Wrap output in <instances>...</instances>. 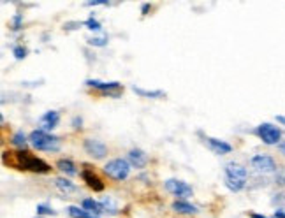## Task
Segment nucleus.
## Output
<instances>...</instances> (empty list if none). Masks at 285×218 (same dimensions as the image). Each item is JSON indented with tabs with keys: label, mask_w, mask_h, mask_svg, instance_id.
Returning <instances> with one entry per match:
<instances>
[{
	"label": "nucleus",
	"mask_w": 285,
	"mask_h": 218,
	"mask_svg": "<svg viewBox=\"0 0 285 218\" xmlns=\"http://www.w3.org/2000/svg\"><path fill=\"white\" fill-rule=\"evenodd\" d=\"M173 209L176 213H181V215H197L199 209L195 206L188 204L187 201H175L173 202Z\"/></svg>",
	"instance_id": "14"
},
{
	"label": "nucleus",
	"mask_w": 285,
	"mask_h": 218,
	"mask_svg": "<svg viewBox=\"0 0 285 218\" xmlns=\"http://www.w3.org/2000/svg\"><path fill=\"white\" fill-rule=\"evenodd\" d=\"M245 185L247 182H243V180H234V178H227V176H225V187L231 192H241L243 188H245Z\"/></svg>",
	"instance_id": "20"
},
{
	"label": "nucleus",
	"mask_w": 285,
	"mask_h": 218,
	"mask_svg": "<svg viewBox=\"0 0 285 218\" xmlns=\"http://www.w3.org/2000/svg\"><path fill=\"white\" fill-rule=\"evenodd\" d=\"M225 176H227V178L243 180V182H247V178H249V172H247V167H243L241 164L229 162V164H225Z\"/></svg>",
	"instance_id": "10"
},
{
	"label": "nucleus",
	"mask_w": 285,
	"mask_h": 218,
	"mask_svg": "<svg viewBox=\"0 0 285 218\" xmlns=\"http://www.w3.org/2000/svg\"><path fill=\"white\" fill-rule=\"evenodd\" d=\"M72 123H74V128H81V118H74Z\"/></svg>",
	"instance_id": "29"
},
{
	"label": "nucleus",
	"mask_w": 285,
	"mask_h": 218,
	"mask_svg": "<svg viewBox=\"0 0 285 218\" xmlns=\"http://www.w3.org/2000/svg\"><path fill=\"white\" fill-rule=\"evenodd\" d=\"M83 148L94 158H104L107 155V146L102 141H99V139H85Z\"/></svg>",
	"instance_id": "8"
},
{
	"label": "nucleus",
	"mask_w": 285,
	"mask_h": 218,
	"mask_svg": "<svg viewBox=\"0 0 285 218\" xmlns=\"http://www.w3.org/2000/svg\"><path fill=\"white\" fill-rule=\"evenodd\" d=\"M250 218H269V216H264V215H259V213H250Z\"/></svg>",
	"instance_id": "32"
},
{
	"label": "nucleus",
	"mask_w": 285,
	"mask_h": 218,
	"mask_svg": "<svg viewBox=\"0 0 285 218\" xmlns=\"http://www.w3.org/2000/svg\"><path fill=\"white\" fill-rule=\"evenodd\" d=\"M164 187L169 194H173L175 197H178V201L188 199L192 194H194V190H192L190 185H187L185 182H180V180H168V182L164 183Z\"/></svg>",
	"instance_id": "7"
},
{
	"label": "nucleus",
	"mask_w": 285,
	"mask_h": 218,
	"mask_svg": "<svg viewBox=\"0 0 285 218\" xmlns=\"http://www.w3.org/2000/svg\"><path fill=\"white\" fill-rule=\"evenodd\" d=\"M57 169L64 172V175H67V176H74L77 172L76 165H74L71 160H67V158H62V160H58L57 162Z\"/></svg>",
	"instance_id": "16"
},
{
	"label": "nucleus",
	"mask_w": 285,
	"mask_h": 218,
	"mask_svg": "<svg viewBox=\"0 0 285 218\" xmlns=\"http://www.w3.org/2000/svg\"><path fill=\"white\" fill-rule=\"evenodd\" d=\"M127 162L131 164V167L143 169V167H146V164H148V155L144 153L143 150H138V148H134V150L129 151Z\"/></svg>",
	"instance_id": "9"
},
{
	"label": "nucleus",
	"mask_w": 285,
	"mask_h": 218,
	"mask_svg": "<svg viewBox=\"0 0 285 218\" xmlns=\"http://www.w3.org/2000/svg\"><path fill=\"white\" fill-rule=\"evenodd\" d=\"M81 208H85L87 211L94 213V215H97V216H101V213L104 211V208H102L101 202L94 201V199H85L83 204H81Z\"/></svg>",
	"instance_id": "15"
},
{
	"label": "nucleus",
	"mask_w": 285,
	"mask_h": 218,
	"mask_svg": "<svg viewBox=\"0 0 285 218\" xmlns=\"http://www.w3.org/2000/svg\"><path fill=\"white\" fill-rule=\"evenodd\" d=\"M35 218H43V216H35Z\"/></svg>",
	"instance_id": "33"
},
{
	"label": "nucleus",
	"mask_w": 285,
	"mask_h": 218,
	"mask_svg": "<svg viewBox=\"0 0 285 218\" xmlns=\"http://www.w3.org/2000/svg\"><path fill=\"white\" fill-rule=\"evenodd\" d=\"M255 134H257V138L268 146H275L282 143V130L273 123H261L255 128Z\"/></svg>",
	"instance_id": "4"
},
{
	"label": "nucleus",
	"mask_w": 285,
	"mask_h": 218,
	"mask_svg": "<svg viewBox=\"0 0 285 218\" xmlns=\"http://www.w3.org/2000/svg\"><path fill=\"white\" fill-rule=\"evenodd\" d=\"M67 211H69V215H71L72 218H99L97 215L87 211L85 208H77V206H69Z\"/></svg>",
	"instance_id": "17"
},
{
	"label": "nucleus",
	"mask_w": 285,
	"mask_h": 218,
	"mask_svg": "<svg viewBox=\"0 0 285 218\" xmlns=\"http://www.w3.org/2000/svg\"><path fill=\"white\" fill-rule=\"evenodd\" d=\"M85 27L88 28V30H94V32H101L102 30V27H101V23H99L97 20H94V18H88L87 21H85Z\"/></svg>",
	"instance_id": "22"
},
{
	"label": "nucleus",
	"mask_w": 285,
	"mask_h": 218,
	"mask_svg": "<svg viewBox=\"0 0 285 218\" xmlns=\"http://www.w3.org/2000/svg\"><path fill=\"white\" fill-rule=\"evenodd\" d=\"M39 121L43 125V130H51L60 123V113L58 111H46Z\"/></svg>",
	"instance_id": "12"
},
{
	"label": "nucleus",
	"mask_w": 285,
	"mask_h": 218,
	"mask_svg": "<svg viewBox=\"0 0 285 218\" xmlns=\"http://www.w3.org/2000/svg\"><path fill=\"white\" fill-rule=\"evenodd\" d=\"M88 44H90V46L102 48V46H106V44H107V37H92V39H88Z\"/></svg>",
	"instance_id": "24"
},
{
	"label": "nucleus",
	"mask_w": 285,
	"mask_h": 218,
	"mask_svg": "<svg viewBox=\"0 0 285 218\" xmlns=\"http://www.w3.org/2000/svg\"><path fill=\"white\" fill-rule=\"evenodd\" d=\"M132 90L136 92L138 95H141V97H148V99H160V97H164V92L162 90H143V88H139V86H132Z\"/></svg>",
	"instance_id": "18"
},
{
	"label": "nucleus",
	"mask_w": 285,
	"mask_h": 218,
	"mask_svg": "<svg viewBox=\"0 0 285 218\" xmlns=\"http://www.w3.org/2000/svg\"><path fill=\"white\" fill-rule=\"evenodd\" d=\"M250 164H252V167L257 172H261V175H271V172L276 171L275 158L269 157V155H255V157H252Z\"/></svg>",
	"instance_id": "6"
},
{
	"label": "nucleus",
	"mask_w": 285,
	"mask_h": 218,
	"mask_svg": "<svg viewBox=\"0 0 285 218\" xmlns=\"http://www.w3.org/2000/svg\"><path fill=\"white\" fill-rule=\"evenodd\" d=\"M21 21H23V16H21V14H16V16L13 18V23H11V28H13L14 32L20 30V28H21Z\"/></svg>",
	"instance_id": "26"
},
{
	"label": "nucleus",
	"mask_w": 285,
	"mask_h": 218,
	"mask_svg": "<svg viewBox=\"0 0 285 218\" xmlns=\"http://www.w3.org/2000/svg\"><path fill=\"white\" fill-rule=\"evenodd\" d=\"M27 48H23V46H14L13 48V55H14V58L16 60H23L25 57H27Z\"/></svg>",
	"instance_id": "23"
},
{
	"label": "nucleus",
	"mask_w": 285,
	"mask_h": 218,
	"mask_svg": "<svg viewBox=\"0 0 285 218\" xmlns=\"http://www.w3.org/2000/svg\"><path fill=\"white\" fill-rule=\"evenodd\" d=\"M276 121H278V123H282V125H285V116L278 114V116H276Z\"/></svg>",
	"instance_id": "31"
},
{
	"label": "nucleus",
	"mask_w": 285,
	"mask_h": 218,
	"mask_svg": "<svg viewBox=\"0 0 285 218\" xmlns=\"http://www.w3.org/2000/svg\"><path fill=\"white\" fill-rule=\"evenodd\" d=\"M28 143L40 151H58L60 150V139L57 136L48 134L46 130H34L28 136Z\"/></svg>",
	"instance_id": "2"
},
{
	"label": "nucleus",
	"mask_w": 285,
	"mask_h": 218,
	"mask_svg": "<svg viewBox=\"0 0 285 218\" xmlns=\"http://www.w3.org/2000/svg\"><path fill=\"white\" fill-rule=\"evenodd\" d=\"M104 172L114 182H124L131 175V164L124 158H113L104 165Z\"/></svg>",
	"instance_id": "3"
},
{
	"label": "nucleus",
	"mask_w": 285,
	"mask_h": 218,
	"mask_svg": "<svg viewBox=\"0 0 285 218\" xmlns=\"http://www.w3.org/2000/svg\"><path fill=\"white\" fill-rule=\"evenodd\" d=\"M275 218H285V208L275 209Z\"/></svg>",
	"instance_id": "27"
},
{
	"label": "nucleus",
	"mask_w": 285,
	"mask_h": 218,
	"mask_svg": "<svg viewBox=\"0 0 285 218\" xmlns=\"http://www.w3.org/2000/svg\"><path fill=\"white\" fill-rule=\"evenodd\" d=\"M87 84L95 90H99L101 94L107 95V97H113L118 99L124 92V86H121L118 81H109V83H104V81H99V79H87Z\"/></svg>",
	"instance_id": "5"
},
{
	"label": "nucleus",
	"mask_w": 285,
	"mask_h": 218,
	"mask_svg": "<svg viewBox=\"0 0 285 218\" xmlns=\"http://www.w3.org/2000/svg\"><path fill=\"white\" fill-rule=\"evenodd\" d=\"M151 9V6L150 4H143V7H141V13H143V16H146L148 14V11Z\"/></svg>",
	"instance_id": "28"
},
{
	"label": "nucleus",
	"mask_w": 285,
	"mask_h": 218,
	"mask_svg": "<svg viewBox=\"0 0 285 218\" xmlns=\"http://www.w3.org/2000/svg\"><path fill=\"white\" fill-rule=\"evenodd\" d=\"M43 215H55V211L46 204H39L37 206V216H43Z\"/></svg>",
	"instance_id": "25"
},
{
	"label": "nucleus",
	"mask_w": 285,
	"mask_h": 218,
	"mask_svg": "<svg viewBox=\"0 0 285 218\" xmlns=\"http://www.w3.org/2000/svg\"><path fill=\"white\" fill-rule=\"evenodd\" d=\"M4 164L11 165V167L21 169V171H30L37 172V175H46L51 171V165L46 164L43 158L32 155L27 150H20V151H6L2 155Z\"/></svg>",
	"instance_id": "1"
},
{
	"label": "nucleus",
	"mask_w": 285,
	"mask_h": 218,
	"mask_svg": "<svg viewBox=\"0 0 285 218\" xmlns=\"http://www.w3.org/2000/svg\"><path fill=\"white\" fill-rule=\"evenodd\" d=\"M205 143L208 145L210 150L213 151V153L217 155H227L232 151V146L229 145V143L222 141V139H217V138H205Z\"/></svg>",
	"instance_id": "11"
},
{
	"label": "nucleus",
	"mask_w": 285,
	"mask_h": 218,
	"mask_svg": "<svg viewBox=\"0 0 285 218\" xmlns=\"http://www.w3.org/2000/svg\"><path fill=\"white\" fill-rule=\"evenodd\" d=\"M55 185H57V187L60 188L64 194H69V192L76 190V185H74L71 180H67V178H57V180H55Z\"/></svg>",
	"instance_id": "19"
},
{
	"label": "nucleus",
	"mask_w": 285,
	"mask_h": 218,
	"mask_svg": "<svg viewBox=\"0 0 285 218\" xmlns=\"http://www.w3.org/2000/svg\"><path fill=\"white\" fill-rule=\"evenodd\" d=\"M278 150H280V153L285 155V141L280 143V145H278Z\"/></svg>",
	"instance_id": "30"
},
{
	"label": "nucleus",
	"mask_w": 285,
	"mask_h": 218,
	"mask_svg": "<svg viewBox=\"0 0 285 218\" xmlns=\"http://www.w3.org/2000/svg\"><path fill=\"white\" fill-rule=\"evenodd\" d=\"M11 143H13V145L16 146V148H21V150H23V148L27 146L28 139L25 138L23 132H16V134L13 136V139H11Z\"/></svg>",
	"instance_id": "21"
},
{
	"label": "nucleus",
	"mask_w": 285,
	"mask_h": 218,
	"mask_svg": "<svg viewBox=\"0 0 285 218\" xmlns=\"http://www.w3.org/2000/svg\"><path fill=\"white\" fill-rule=\"evenodd\" d=\"M81 178L85 180V183H87L92 190H95V192L104 190V183H102L101 178H99V176H95L90 169H83V171H81Z\"/></svg>",
	"instance_id": "13"
}]
</instances>
